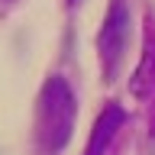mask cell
I'll return each instance as SVG.
<instances>
[{
    "label": "cell",
    "instance_id": "1",
    "mask_svg": "<svg viewBox=\"0 0 155 155\" xmlns=\"http://www.w3.org/2000/svg\"><path fill=\"white\" fill-rule=\"evenodd\" d=\"M74 94L68 87L65 78H48L42 84V94H39V107H36V136L42 152H61L65 142L71 139V129H74Z\"/></svg>",
    "mask_w": 155,
    "mask_h": 155
},
{
    "label": "cell",
    "instance_id": "2",
    "mask_svg": "<svg viewBox=\"0 0 155 155\" xmlns=\"http://www.w3.org/2000/svg\"><path fill=\"white\" fill-rule=\"evenodd\" d=\"M129 26H133V16H129L126 0H110V10H107L100 36H97V52H100L107 81H113L120 71V61H123L126 45H129Z\"/></svg>",
    "mask_w": 155,
    "mask_h": 155
},
{
    "label": "cell",
    "instance_id": "3",
    "mask_svg": "<svg viewBox=\"0 0 155 155\" xmlns=\"http://www.w3.org/2000/svg\"><path fill=\"white\" fill-rule=\"evenodd\" d=\"M123 123H126V110L123 107H116V104L104 107V113L97 116L94 129H91V142H87L84 155H104L107 149H110V142H113V136L123 129Z\"/></svg>",
    "mask_w": 155,
    "mask_h": 155
},
{
    "label": "cell",
    "instance_id": "4",
    "mask_svg": "<svg viewBox=\"0 0 155 155\" xmlns=\"http://www.w3.org/2000/svg\"><path fill=\"white\" fill-rule=\"evenodd\" d=\"M71 3H81V0H71Z\"/></svg>",
    "mask_w": 155,
    "mask_h": 155
}]
</instances>
